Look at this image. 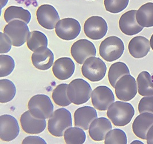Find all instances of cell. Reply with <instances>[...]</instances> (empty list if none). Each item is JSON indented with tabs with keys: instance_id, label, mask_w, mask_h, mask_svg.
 Here are the masks:
<instances>
[{
	"instance_id": "obj_12",
	"label": "cell",
	"mask_w": 153,
	"mask_h": 144,
	"mask_svg": "<svg viewBox=\"0 0 153 144\" xmlns=\"http://www.w3.org/2000/svg\"><path fill=\"white\" fill-rule=\"evenodd\" d=\"M115 101L113 92L109 87L105 86H97L92 92L91 102L95 109L100 111H105Z\"/></svg>"
},
{
	"instance_id": "obj_30",
	"label": "cell",
	"mask_w": 153,
	"mask_h": 144,
	"mask_svg": "<svg viewBox=\"0 0 153 144\" xmlns=\"http://www.w3.org/2000/svg\"><path fill=\"white\" fill-rule=\"evenodd\" d=\"M68 86V84L62 83L58 85L53 90L52 97L53 101L57 105L65 107L69 106L72 103L67 94Z\"/></svg>"
},
{
	"instance_id": "obj_18",
	"label": "cell",
	"mask_w": 153,
	"mask_h": 144,
	"mask_svg": "<svg viewBox=\"0 0 153 144\" xmlns=\"http://www.w3.org/2000/svg\"><path fill=\"white\" fill-rule=\"evenodd\" d=\"M75 65L74 61L68 57L57 59L53 64L52 72L59 80L64 81L70 78L74 74Z\"/></svg>"
},
{
	"instance_id": "obj_6",
	"label": "cell",
	"mask_w": 153,
	"mask_h": 144,
	"mask_svg": "<svg viewBox=\"0 0 153 144\" xmlns=\"http://www.w3.org/2000/svg\"><path fill=\"white\" fill-rule=\"evenodd\" d=\"M4 32L10 38L12 45L21 47L27 41L30 31L25 22L20 20H14L9 22L4 29Z\"/></svg>"
},
{
	"instance_id": "obj_27",
	"label": "cell",
	"mask_w": 153,
	"mask_h": 144,
	"mask_svg": "<svg viewBox=\"0 0 153 144\" xmlns=\"http://www.w3.org/2000/svg\"><path fill=\"white\" fill-rule=\"evenodd\" d=\"M16 88L14 83L9 79L0 80V102L7 103L16 96Z\"/></svg>"
},
{
	"instance_id": "obj_3",
	"label": "cell",
	"mask_w": 153,
	"mask_h": 144,
	"mask_svg": "<svg viewBox=\"0 0 153 144\" xmlns=\"http://www.w3.org/2000/svg\"><path fill=\"white\" fill-rule=\"evenodd\" d=\"M28 106L32 115L39 119H48L53 113V104L49 97L44 94L32 96L29 101Z\"/></svg>"
},
{
	"instance_id": "obj_39",
	"label": "cell",
	"mask_w": 153,
	"mask_h": 144,
	"mask_svg": "<svg viewBox=\"0 0 153 144\" xmlns=\"http://www.w3.org/2000/svg\"><path fill=\"white\" fill-rule=\"evenodd\" d=\"M150 47L152 48L153 51V34L151 38H150Z\"/></svg>"
},
{
	"instance_id": "obj_15",
	"label": "cell",
	"mask_w": 153,
	"mask_h": 144,
	"mask_svg": "<svg viewBox=\"0 0 153 144\" xmlns=\"http://www.w3.org/2000/svg\"><path fill=\"white\" fill-rule=\"evenodd\" d=\"M137 10H131L123 14L119 20V26L122 33L127 36H133L140 32L143 27L138 23L136 14Z\"/></svg>"
},
{
	"instance_id": "obj_28",
	"label": "cell",
	"mask_w": 153,
	"mask_h": 144,
	"mask_svg": "<svg viewBox=\"0 0 153 144\" xmlns=\"http://www.w3.org/2000/svg\"><path fill=\"white\" fill-rule=\"evenodd\" d=\"M64 137L66 144H83L85 141L86 134L80 128L71 127L65 131Z\"/></svg>"
},
{
	"instance_id": "obj_21",
	"label": "cell",
	"mask_w": 153,
	"mask_h": 144,
	"mask_svg": "<svg viewBox=\"0 0 153 144\" xmlns=\"http://www.w3.org/2000/svg\"><path fill=\"white\" fill-rule=\"evenodd\" d=\"M153 125V114L143 113L136 117L132 124V131L138 137L146 140V136Z\"/></svg>"
},
{
	"instance_id": "obj_23",
	"label": "cell",
	"mask_w": 153,
	"mask_h": 144,
	"mask_svg": "<svg viewBox=\"0 0 153 144\" xmlns=\"http://www.w3.org/2000/svg\"><path fill=\"white\" fill-rule=\"evenodd\" d=\"M4 17L7 23L14 20H20L28 24L31 20V14L29 10L17 6L7 7L5 10Z\"/></svg>"
},
{
	"instance_id": "obj_40",
	"label": "cell",
	"mask_w": 153,
	"mask_h": 144,
	"mask_svg": "<svg viewBox=\"0 0 153 144\" xmlns=\"http://www.w3.org/2000/svg\"><path fill=\"white\" fill-rule=\"evenodd\" d=\"M88 1H92V0H88Z\"/></svg>"
},
{
	"instance_id": "obj_4",
	"label": "cell",
	"mask_w": 153,
	"mask_h": 144,
	"mask_svg": "<svg viewBox=\"0 0 153 144\" xmlns=\"http://www.w3.org/2000/svg\"><path fill=\"white\" fill-rule=\"evenodd\" d=\"M90 84L83 79H76L68 84L67 94L72 103L80 105L86 103L91 97Z\"/></svg>"
},
{
	"instance_id": "obj_11",
	"label": "cell",
	"mask_w": 153,
	"mask_h": 144,
	"mask_svg": "<svg viewBox=\"0 0 153 144\" xmlns=\"http://www.w3.org/2000/svg\"><path fill=\"white\" fill-rule=\"evenodd\" d=\"M71 54L78 64H83L87 59L97 55V49L91 41L80 39L71 46Z\"/></svg>"
},
{
	"instance_id": "obj_14",
	"label": "cell",
	"mask_w": 153,
	"mask_h": 144,
	"mask_svg": "<svg viewBox=\"0 0 153 144\" xmlns=\"http://www.w3.org/2000/svg\"><path fill=\"white\" fill-rule=\"evenodd\" d=\"M20 133V126L16 118L8 114L0 117L1 140L9 142L14 140Z\"/></svg>"
},
{
	"instance_id": "obj_10",
	"label": "cell",
	"mask_w": 153,
	"mask_h": 144,
	"mask_svg": "<svg viewBox=\"0 0 153 144\" xmlns=\"http://www.w3.org/2000/svg\"><path fill=\"white\" fill-rule=\"evenodd\" d=\"M137 82L130 75L122 77L117 83L115 90L117 98L122 101H130L137 94Z\"/></svg>"
},
{
	"instance_id": "obj_16",
	"label": "cell",
	"mask_w": 153,
	"mask_h": 144,
	"mask_svg": "<svg viewBox=\"0 0 153 144\" xmlns=\"http://www.w3.org/2000/svg\"><path fill=\"white\" fill-rule=\"evenodd\" d=\"M20 121L22 130L28 134L41 133L45 129L47 126L45 119H39L33 116L29 110L21 115Z\"/></svg>"
},
{
	"instance_id": "obj_25",
	"label": "cell",
	"mask_w": 153,
	"mask_h": 144,
	"mask_svg": "<svg viewBox=\"0 0 153 144\" xmlns=\"http://www.w3.org/2000/svg\"><path fill=\"white\" fill-rule=\"evenodd\" d=\"M130 72L127 66L123 62H116L110 66L108 73V78L112 87L115 88L119 80L126 75H130Z\"/></svg>"
},
{
	"instance_id": "obj_29",
	"label": "cell",
	"mask_w": 153,
	"mask_h": 144,
	"mask_svg": "<svg viewBox=\"0 0 153 144\" xmlns=\"http://www.w3.org/2000/svg\"><path fill=\"white\" fill-rule=\"evenodd\" d=\"M28 48L34 52L41 47H47L48 41L46 35L39 31H33L30 33L27 41Z\"/></svg>"
},
{
	"instance_id": "obj_35",
	"label": "cell",
	"mask_w": 153,
	"mask_h": 144,
	"mask_svg": "<svg viewBox=\"0 0 153 144\" xmlns=\"http://www.w3.org/2000/svg\"><path fill=\"white\" fill-rule=\"evenodd\" d=\"M12 43L10 38L5 33L0 32V53L7 54L12 48Z\"/></svg>"
},
{
	"instance_id": "obj_1",
	"label": "cell",
	"mask_w": 153,
	"mask_h": 144,
	"mask_svg": "<svg viewBox=\"0 0 153 144\" xmlns=\"http://www.w3.org/2000/svg\"><path fill=\"white\" fill-rule=\"evenodd\" d=\"M135 114L131 104L117 101L112 104L107 112V116L116 126H125L129 124Z\"/></svg>"
},
{
	"instance_id": "obj_19",
	"label": "cell",
	"mask_w": 153,
	"mask_h": 144,
	"mask_svg": "<svg viewBox=\"0 0 153 144\" xmlns=\"http://www.w3.org/2000/svg\"><path fill=\"white\" fill-rule=\"evenodd\" d=\"M97 118V110L91 106H83L78 108L74 113L75 126L83 130L89 129L91 123Z\"/></svg>"
},
{
	"instance_id": "obj_8",
	"label": "cell",
	"mask_w": 153,
	"mask_h": 144,
	"mask_svg": "<svg viewBox=\"0 0 153 144\" xmlns=\"http://www.w3.org/2000/svg\"><path fill=\"white\" fill-rule=\"evenodd\" d=\"M108 31L107 23L105 19L97 16L87 19L84 24V34L88 38L98 40L103 38Z\"/></svg>"
},
{
	"instance_id": "obj_34",
	"label": "cell",
	"mask_w": 153,
	"mask_h": 144,
	"mask_svg": "<svg viewBox=\"0 0 153 144\" xmlns=\"http://www.w3.org/2000/svg\"><path fill=\"white\" fill-rule=\"evenodd\" d=\"M138 111L140 114L150 113L153 114V96L142 98L138 104Z\"/></svg>"
},
{
	"instance_id": "obj_38",
	"label": "cell",
	"mask_w": 153,
	"mask_h": 144,
	"mask_svg": "<svg viewBox=\"0 0 153 144\" xmlns=\"http://www.w3.org/2000/svg\"><path fill=\"white\" fill-rule=\"evenodd\" d=\"M8 0H1V9H2L4 7H5L7 4Z\"/></svg>"
},
{
	"instance_id": "obj_26",
	"label": "cell",
	"mask_w": 153,
	"mask_h": 144,
	"mask_svg": "<svg viewBox=\"0 0 153 144\" xmlns=\"http://www.w3.org/2000/svg\"><path fill=\"white\" fill-rule=\"evenodd\" d=\"M139 95L143 96H153V82L152 76L147 71H142L137 79Z\"/></svg>"
},
{
	"instance_id": "obj_36",
	"label": "cell",
	"mask_w": 153,
	"mask_h": 144,
	"mask_svg": "<svg viewBox=\"0 0 153 144\" xmlns=\"http://www.w3.org/2000/svg\"><path fill=\"white\" fill-rule=\"evenodd\" d=\"M22 144H47L46 141L39 136H28L22 141Z\"/></svg>"
},
{
	"instance_id": "obj_2",
	"label": "cell",
	"mask_w": 153,
	"mask_h": 144,
	"mask_svg": "<svg viewBox=\"0 0 153 144\" xmlns=\"http://www.w3.org/2000/svg\"><path fill=\"white\" fill-rule=\"evenodd\" d=\"M71 113L65 108L55 110L48 122V131L52 136L60 137L64 135L67 129L72 127Z\"/></svg>"
},
{
	"instance_id": "obj_24",
	"label": "cell",
	"mask_w": 153,
	"mask_h": 144,
	"mask_svg": "<svg viewBox=\"0 0 153 144\" xmlns=\"http://www.w3.org/2000/svg\"><path fill=\"white\" fill-rule=\"evenodd\" d=\"M136 19L139 25L143 28L153 27V3L142 5L137 10Z\"/></svg>"
},
{
	"instance_id": "obj_7",
	"label": "cell",
	"mask_w": 153,
	"mask_h": 144,
	"mask_svg": "<svg viewBox=\"0 0 153 144\" xmlns=\"http://www.w3.org/2000/svg\"><path fill=\"white\" fill-rule=\"evenodd\" d=\"M107 67L101 59L95 56L90 57L84 63L82 67V75L91 82H96L105 78Z\"/></svg>"
},
{
	"instance_id": "obj_22",
	"label": "cell",
	"mask_w": 153,
	"mask_h": 144,
	"mask_svg": "<svg viewBox=\"0 0 153 144\" xmlns=\"http://www.w3.org/2000/svg\"><path fill=\"white\" fill-rule=\"evenodd\" d=\"M128 51L130 55L136 59L145 57L150 50V41L143 36L133 37L128 43Z\"/></svg>"
},
{
	"instance_id": "obj_31",
	"label": "cell",
	"mask_w": 153,
	"mask_h": 144,
	"mask_svg": "<svg viewBox=\"0 0 153 144\" xmlns=\"http://www.w3.org/2000/svg\"><path fill=\"white\" fill-rule=\"evenodd\" d=\"M105 144H126L127 138L125 132L119 129L109 131L105 139Z\"/></svg>"
},
{
	"instance_id": "obj_17",
	"label": "cell",
	"mask_w": 153,
	"mask_h": 144,
	"mask_svg": "<svg viewBox=\"0 0 153 144\" xmlns=\"http://www.w3.org/2000/svg\"><path fill=\"white\" fill-rule=\"evenodd\" d=\"M33 66L40 70H47L53 64L54 55L47 47H41L35 50L31 57Z\"/></svg>"
},
{
	"instance_id": "obj_9",
	"label": "cell",
	"mask_w": 153,
	"mask_h": 144,
	"mask_svg": "<svg viewBox=\"0 0 153 144\" xmlns=\"http://www.w3.org/2000/svg\"><path fill=\"white\" fill-rule=\"evenodd\" d=\"M80 32V22L73 18H65L59 21L55 27L57 36L60 39L66 41L75 39Z\"/></svg>"
},
{
	"instance_id": "obj_37",
	"label": "cell",
	"mask_w": 153,
	"mask_h": 144,
	"mask_svg": "<svg viewBox=\"0 0 153 144\" xmlns=\"http://www.w3.org/2000/svg\"><path fill=\"white\" fill-rule=\"evenodd\" d=\"M146 141L147 144H153V125L147 133Z\"/></svg>"
},
{
	"instance_id": "obj_32",
	"label": "cell",
	"mask_w": 153,
	"mask_h": 144,
	"mask_svg": "<svg viewBox=\"0 0 153 144\" xmlns=\"http://www.w3.org/2000/svg\"><path fill=\"white\" fill-rule=\"evenodd\" d=\"M15 62L9 55H0V77L9 75L14 70Z\"/></svg>"
},
{
	"instance_id": "obj_5",
	"label": "cell",
	"mask_w": 153,
	"mask_h": 144,
	"mask_svg": "<svg viewBox=\"0 0 153 144\" xmlns=\"http://www.w3.org/2000/svg\"><path fill=\"white\" fill-rule=\"evenodd\" d=\"M125 45L123 41L117 36H110L105 39L99 46V54L108 62L119 59L124 52Z\"/></svg>"
},
{
	"instance_id": "obj_20",
	"label": "cell",
	"mask_w": 153,
	"mask_h": 144,
	"mask_svg": "<svg viewBox=\"0 0 153 144\" xmlns=\"http://www.w3.org/2000/svg\"><path fill=\"white\" fill-rule=\"evenodd\" d=\"M110 121L105 117L95 119L89 128V135L95 141H101L105 140L109 131L112 129Z\"/></svg>"
},
{
	"instance_id": "obj_33",
	"label": "cell",
	"mask_w": 153,
	"mask_h": 144,
	"mask_svg": "<svg viewBox=\"0 0 153 144\" xmlns=\"http://www.w3.org/2000/svg\"><path fill=\"white\" fill-rule=\"evenodd\" d=\"M129 3V0H104L105 10L111 13H119L124 10Z\"/></svg>"
},
{
	"instance_id": "obj_13",
	"label": "cell",
	"mask_w": 153,
	"mask_h": 144,
	"mask_svg": "<svg viewBox=\"0 0 153 144\" xmlns=\"http://www.w3.org/2000/svg\"><path fill=\"white\" fill-rule=\"evenodd\" d=\"M37 20L42 27L52 30L60 21V16L55 7L49 4H44L39 7L36 12Z\"/></svg>"
}]
</instances>
